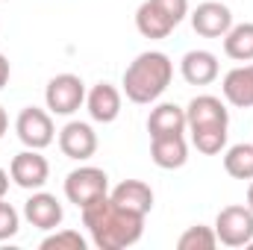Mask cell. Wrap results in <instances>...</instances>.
<instances>
[{
  "instance_id": "obj_9",
  "label": "cell",
  "mask_w": 253,
  "mask_h": 250,
  "mask_svg": "<svg viewBox=\"0 0 253 250\" xmlns=\"http://www.w3.org/2000/svg\"><path fill=\"white\" fill-rule=\"evenodd\" d=\"M233 27V12L221 0H206L191 12V30L203 39H224Z\"/></svg>"
},
{
  "instance_id": "obj_14",
  "label": "cell",
  "mask_w": 253,
  "mask_h": 250,
  "mask_svg": "<svg viewBox=\"0 0 253 250\" xmlns=\"http://www.w3.org/2000/svg\"><path fill=\"white\" fill-rule=\"evenodd\" d=\"M180 74L189 85H209L218 80L221 65H218V56L209 50H189L180 59Z\"/></svg>"
},
{
  "instance_id": "obj_19",
  "label": "cell",
  "mask_w": 253,
  "mask_h": 250,
  "mask_svg": "<svg viewBox=\"0 0 253 250\" xmlns=\"http://www.w3.org/2000/svg\"><path fill=\"white\" fill-rule=\"evenodd\" d=\"M224 53L236 62H253V21L230 27L224 36Z\"/></svg>"
},
{
  "instance_id": "obj_4",
  "label": "cell",
  "mask_w": 253,
  "mask_h": 250,
  "mask_svg": "<svg viewBox=\"0 0 253 250\" xmlns=\"http://www.w3.org/2000/svg\"><path fill=\"white\" fill-rule=\"evenodd\" d=\"M109 194V174L94 165H80L65 177V197L77 206L85 209L88 203L100 200Z\"/></svg>"
},
{
  "instance_id": "obj_26",
  "label": "cell",
  "mask_w": 253,
  "mask_h": 250,
  "mask_svg": "<svg viewBox=\"0 0 253 250\" xmlns=\"http://www.w3.org/2000/svg\"><path fill=\"white\" fill-rule=\"evenodd\" d=\"M9 180H12V177H9V171H3V168H0V200H3V197H6V191H9Z\"/></svg>"
},
{
  "instance_id": "obj_28",
  "label": "cell",
  "mask_w": 253,
  "mask_h": 250,
  "mask_svg": "<svg viewBox=\"0 0 253 250\" xmlns=\"http://www.w3.org/2000/svg\"><path fill=\"white\" fill-rule=\"evenodd\" d=\"M248 209L253 212V180H251V186H248Z\"/></svg>"
},
{
  "instance_id": "obj_6",
  "label": "cell",
  "mask_w": 253,
  "mask_h": 250,
  "mask_svg": "<svg viewBox=\"0 0 253 250\" xmlns=\"http://www.w3.org/2000/svg\"><path fill=\"white\" fill-rule=\"evenodd\" d=\"M44 103L50 115H74L85 103V83L77 74H56L44 88Z\"/></svg>"
},
{
  "instance_id": "obj_15",
  "label": "cell",
  "mask_w": 253,
  "mask_h": 250,
  "mask_svg": "<svg viewBox=\"0 0 253 250\" xmlns=\"http://www.w3.org/2000/svg\"><path fill=\"white\" fill-rule=\"evenodd\" d=\"M109 197L121 209L135 212V215H144V218L153 209V188L147 186L144 180H124V183H118V186L109 191Z\"/></svg>"
},
{
  "instance_id": "obj_12",
  "label": "cell",
  "mask_w": 253,
  "mask_h": 250,
  "mask_svg": "<svg viewBox=\"0 0 253 250\" xmlns=\"http://www.w3.org/2000/svg\"><path fill=\"white\" fill-rule=\"evenodd\" d=\"M150 159L162 171H177L189 162V144L180 135H153L150 138Z\"/></svg>"
},
{
  "instance_id": "obj_17",
  "label": "cell",
  "mask_w": 253,
  "mask_h": 250,
  "mask_svg": "<svg viewBox=\"0 0 253 250\" xmlns=\"http://www.w3.org/2000/svg\"><path fill=\"white\" fill-rule=\"evenodd\" d=\"M186 109L177 103H159L147 115V132L153 135H180L186 132Z\"/></svg>"
},
{
  "instance_id": "obj_5",
  "label": "cell",
  "mask_w": 253,
  "mask_h": 250,
  "mask_svg": "<svg viewBox=\"0 0 253 250\" xmlns=\"http://www.w3.org/2000/svg\"><path fill=\"white\" fill-rule=\"evenodd\" d=\"M215 236L224 248H248L253 242V212L245 206H224L215 218Z\"/></svg>"
},
{
  "instance_id": "obj_3",
  "label": "cell",
  "mask_w": 253,
  "mask_h": 250,
  "mask_svg": "<svg viewBox=\"0 0 253 250\" xmlns=\"http://www.w3.org/2000/svg\"><path fill=\"white\" fill-rule=\"evenodd\" d=\"M171 77H174V62L162 50H144L126 65L121 85H124L126 100L147 106L165 94V88L171 85Z\"/></svg>"
},
{
  "instance_id": "obj_16",
  "label": "cell",
  "mask_w": 253,
  "mask_h": 250,
  "mask_svg": "<svg viewBox=\"0 0 253 250\" xmlns=\"http://www.w3.org/2000/svg\"><path fill=\"white\" fill-rule=\"evenodd\" d=\"M224 100L236 109H251L253 106V65H239L233 71H227L224 83H221Z\"/></svg>"
},
{
  "instance_id": "obj_11",
  "label": "cell",
  "mask_w": 253,
  "mask_h": 250,
  "mask_svg": "<svg viewBox=\"0 0 253 250\" xmlns=\"http://www.w3.org/2000/svg\"><path fill=\"white\" fill-rule=\"evenodd\" d=\"M24 218L36 230L50 233V230H56L62 224L65 209H62V203L56 200V194H50V191H33L27 197V203H24Z\"/></svg>"
},
{
  "instance_id": "obj_24",
  "label": "cell",
  "mask_w": 253,
  "mask_h": 250,
  "mask_svg": "<svg viewBox=\"0 0 253 250\" xmlns=\"http://www.w3.org/2000/svg\"><path fill=\"white\" fill-rule=\"evenodd\" d=\"M153 3H156L174 24H180V21L189 15V0H153Z\"/></svg>"
},
{
  "instance_id": "obj_25",
  "label": "cell",
  "mask_w": 253,
  "mask_h": 250,
  "mask_svg": "<svg viewBox=\"0 0 253 250\" xmlns=\"http://www.w3.org/2000/svg\"><path fill=\"white\" fill-rule=\"evenodd\" d=\"M9 77H12V65H9V59H6L3 53H0V88H6Z\"/></svg>"
},
{
  "instance_id": "obj_2",
  "label": "cell",
  "mask_w": 253,
  "mask_h": 250,
  "mask_svg": "<svg viewBox=\"0 0 253 250\" xmlns=\"http://www.w3.org/2000/svg\"><path fill=\"white\" fill-rule=\"evenodd\" d=\"M186 129L191 132V144L197 153L215 156L227 147V129H230V112L221 97L215 94H197L186 106Z\"/></svg>"
},
{
  "instance_id": "obj_27",
  "label": "cell",
  "mask_w": 253,
  "mask_h": 250,
  "mask_svg": "<svg viewBox=\"0 0 253 250\" xmlns=\"http://www.w3.org/2000/svg\"><path fill=\"white\" fill-rule=\"evenodd\" d=\"M6 129H9V115H6V109L0 106V138L6 135Z\"/></svg>"
},
{
  "instance_id": "obj_8",
  "label": "cell",
  "mask_w": 253,
  "mask_h": 250,
  "mask_svg": "<svg viewBox=\"0 0 253 250\" xmlns=\"http://www.w3.org/2000/svg\"><path fill=\"white\" fill-rule=\"evenodd\" d=\"M9 177L18 188H27V191H39L50 180V162L42 156V150H21L18 156H12V165H9Z\"/></svg>"
},
{
  "instance_id": "obj_13",
  "label": "cell",
  "mask_w": 253,
  "mask_h": 250,
  "mask_svg": "<svg viewBox=\"0 0 253 250\" xmlns=\"http://www.w3.org/2000/svg\"><path fill=\"white\" fill-rule=\"evenodd\" d=\"M85 106L91 121L97 124H112L121 115V91L112 83H97L88 94H85Z\"/></svg>"
},
{
  "instance_id": "obj_1",
  "label": "cell",
  "mask_w": 253,
  "mask_h": 250,
  "mask_svg": "<svg viewBox=\"0 0 253 250\" xmlns=\"http://www.w3.org/2000/svg\"><path fill=\"white\" fill-rule=\"evenodd\" d=\"M80 212H83V227L88 230L94 248H100V250L132 248L144 236V215L121 209L118 203H112L109 194L94 200V203H88Z\"/></svg>"
},
{
  "instance_id": "obj_20",
  "label": "cell",
  "mask_w": 253,
  "mask_h": 250,
  "mask_svg": "<svg viewBox=\"0 0 253 250\" xmlns=\"http://www.w3.org/2000/svg\"><path fill=\"white\" fill-rule=\"evenodd\" d=\"M224 171L233 180H253V144H233L224 153Z\"/></svg>"
},
{
  "instance_id": "obj_18",
  "label": "cell",
  "mask_w": 253,
  "mask_h": 250,
  "mask_svg": "<svg viewBox=\"0 0 253 250\" xmlns=\"http://www.w3.org/2000/svg\"><path fill=\"white\" fill-rule=\"evenodd\" d=\"M174 21L153 3V0H144L138 9H135V30L144 36V39H168L174 33Z\"/></svg>"
},
{
  "instance_id": "obj_21",
  "label": "cell",
  "mask_w": 253,
  "mask_h": 250,
  "mask_svg": "<svg viewBox=\"0 0 253 250\" xmlns=\"http://www.w3.org/2000/svg\"><path fill=\"white\" fill-rule=\"evenodd\" d=\"M177 248L180 250H215L218 248V236H215V227H189L180 239H177Z\"/></svg>"
},
{
  "instance_id": "obj_23",
  "label": "cell",
  "mask_w": 253,
  "mask_h": 250,
  "mask_svg": "<svg viewBox=\"0 0 253 250\" xmlns=\"http://www.w3.org/2000/svg\"><path fill=\"white\" fill-rule=\"evenodd\" d=\"M18 230H21V215H18V209H15L12 203L0 200V242L18 236Z\"/></svg>"
},
{
  "instance_id": "obj_22",
  "label": "cell",
  "mask_w": 253,
  "mask_h": 250,
  "mask_svg": "<svg viewBox=\"0 0 253 250\" xmlns=\"http://www.w3.org/2000/svg\"><path fill=\"white\" fill-rule=\"evenodd\" d=\"M39 248L42 250H85L88 242H85L77 230H56V233L44 236Z\"/></svg>"
},
{
  "instance_id": "obj_7",
  "label": "cell",
  "mask_w": 253,
  "mask_h": 250,
  "mask_svg": "<svg viewBox=\"0 0 253 250\" xmlns=\"http://www.w3.org/2000/svg\"><path fill=\"white\" fill-rule=\"evenodd\" d=\"M15 132L21 138L24 147H33V150H44L53 144L56 138V126H53V118L50 112L39 109V106H27L18 112L15 118Z\"/></svg>"
},
{
  "instance_id": "obj_10",
  "label": "cell",
  "mask_w": 253,
  "mask_h": 250,
  "mask_svg": "<svg viewBox=\"0 0 253 250\" xmlns=\"http://www.w3.org/2000/svg\"><path fill=\"white\" fill-rule=\"evenodd\" d=\"M59 150L68 159H77V162L91 159L97 153V132H94V126L85 124V121H68L59 129Z\"/></svg>"
}]
</instances>
